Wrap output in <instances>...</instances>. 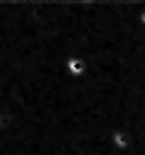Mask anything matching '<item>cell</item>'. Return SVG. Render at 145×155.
Here are the masks:
<instances>
[{"label":"cell","instance_id":"cell-1","mask_svg":"<svg viewBox=\"0 0 145 155\" xmlns=\"http://www.w3.org/2000/svg\"><path fill=\"white\" fill-rule=\"evenodd\" d=\"M64 67H66L67 74H69L71 78H74V79L83 78L85 72H86V64H85V61L78 55L69 57V59L66 61V64H64Z\"/></svg>","mask_w":145,"mask_h":155},{"label":"cell","instance_id":"cell-2","mask_svg":"<svg viewBox=\"0 0 145 155\" xmlns=\"http://www.w3.org/2000/svg\"><path fill=\"white\" fill-rule=\"evenodd\" d=\"M111 143L117 152H126L131 145V140H130V134L124 129H114L111 133Z\"/></svg>","mask_w":145,"mask_h":155}]
</instances>
